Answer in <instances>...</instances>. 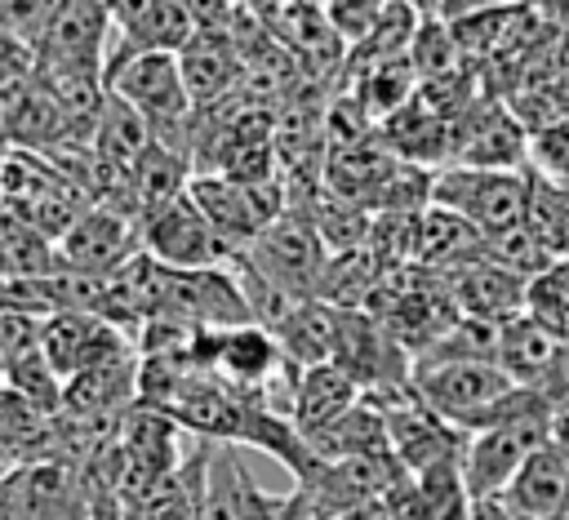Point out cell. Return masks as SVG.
<instances>
[{
  "label": "cell",
  "mask_w": 569,
  "mask_h": 520,
  "mask_svg": "<svg viewBox=\"0 0 569 520\" xmlns=\"http://www.w3.org/2000/svg\"><path fill=\"white\" fill-rule=\"evenodd\" d=\"M107 89L147 116L151 138L191 160L196 102L182 80V58L169 49H116L107 58Z\"/></svg>",
  "instance_id": "1"
},
{
  "label": "cell",
  "mask_w": 569,
  "mask_h": 520,
  "mask_svg": "<svg viewBox=\"0 0 569 520\" xmlns=\"http://www.w3.org/2000/svg\"><path fill=\"white\" fill-rule=\"evenodd\" d=\"M431 204L467 218L485 236H498L525 222L529 204V169H476V164H445L431 173Z\"/></svg>",
  "instance_id": "2"
},
{
  "label": "cell",
  "mask_w": 569,
  "mask_h": 520,
  "mask_svg": "<svg viewBox=\"0 0 569 520\" xmlns=\"http://www.w3.org/2000/svg\"><path fill=\"white\" fill-rule=\"evenodd\" d=\"M240 258L267 280H276L284 293L316 298V284L329 267V244L320 240L316 218L307 209H284L240 249Z\"/></svg>",
  "instance_id": "3"
},
{
  "label": "cell",
  "mask_w": 569,
  "mask_h": 520,
  "mask_svg": "<svg viewBox=\"0 0 569 520\" xmlns=\"http://www.w3.org/2000/svg\"><path fill=\"white\" fill-rule=\"evenodd\" d=\"M191 364L240 391H271L284 369H293L280 351V338L262 324L200 329L191 342Z\"/></svg>",
  "instance_id": "4"
},
{
  "label": "cell",
  "mask_w": 569,
  "mask_h": 520,
  "mask_svg": "<svg viewBox=\"0 0 569 520\" xmlns=\"http://www.w3.org/2000/svg\"><path fill=\"white\" fill-rule=\"evenodd\" d=\"M551 427H556V413L551 409H533L525 418H511V422H498L489 431L467 436V449H462V484H467V493L476 502L498 498L511 484V476L529 462V453L551 440Z\"/></svg>",
  "instance_id": "5"
},
{
  "label": "cell",
  "mask_w": 569,
  "mask_h": 520,
  "mask_svg": "<svg viewBox=\"0 0 569 520\" xmlns=\"http://www.w3.org/2000/svg\"><path fill=\"white\" fill-rule=\"evenodd\" d=\"M187 196L200 204V213L218 227V236L240 253L271 218H280L284 204V178L280 182H244L231 173H196Z\"/></svg>",
  "instance_id": "6"
},
{
  "label": "cell",
  "mask_w": 569,
  "mask_h": 520,
  "mask_svg": "<svg viewBox=\"0 0 569 520\" xmlns=\"http://www.w3.org/2000/svg\"><path fill=\"white\" fill-rule=\"evenodd\" d=\"M138 236H142V249L173 267V271H200V267H231L240 253L218 236V227L200 213V204L182 191L178 200L160 204L151 218L138 222Z\"/></svg>",
  "instance_id": "7"
},
{
  "label": "cell",
  "mask_w": 569,
  "mask_h": 520,
  "mask_svg": "<svg viewBox=\"0 0 569 520\" xmlns=\"http://www.w3.org/2000/svg\"><path fill=\"white\" fill-rule=\"evenodd\" d=\"M40 351L49 356V364L71 382L89 369H102V364H116V360H129L138 347H133V333L111 324L107 316L98 311H58L44 320L40 329Z\"/></svg>",
  "instance_id": "8"
},
{
  "label": "cell",
  "mask_w": 569,
  "mask_h": 520,
  "mask_svg": "<svg viewBox=\"0 0 569 520\" xmlns=\"http://www.w3.org/2000/svg\"><path fill=\"white\" fill-rule=\"evenodd\" d=\"M142 249L138 222L107 209V204H89L67 236L58 240V258L67 271H84V276H116L133 253Z\"/></svg>",
  "instance_id": "9"
},
{
  "label": "cell",
  "mask_w": 569,
  "mask_h": 520,
  "mask_svg": "<svg viewBox=\"0 0 569 520\" xmlns=\"http://www.w3.org/2000/svg\"><path fill=\"white\" fill-rule=\"evenodd\" d=\"M107 0H62L36 40V67H102L107 71V31H111Z\"/></svg>",
  "instance_id": "10"
},
{
  "label": "cell",
  "mask_w": 569,
  "mask_h": 520,
  "mask_svg": "<svg viewBox=\"0 0 569 520\" xmlns=\"http://www.w3.org/2000/svg\"><path fill=\"white\" fill-rule=\"evenodd\" d=\"M511 520H569V440L551 436L498 493Z\"/></svg>",
  "instance_id": "11"
},
{
  "label": "cell",
  "mask_w": 569,
  "mask_h": 520,
  "mask_svg": "<svg viewBox=\"0 0 569 520\" xmlns=\"http://www.w3.org/2000/svg\"><path fill=\"white\" fill-rule=\"evenodd\" d=\"M525 284L516 271L489 262V258H476L467 267H453L445 271V289L458 307V316L467 320H485V324H502L511 316L525 311Z\"/></svg>",
  "instance_id": "12"
},
{
  "label": "cell",
  "mask_w": 569,
  "mask_h": 520,
  "mask_svg": "<svg viewBox=\"0 0 569 520\" xmlns=\"http://www.w3.org/2000/svg\"><path fill=\"white\" fill-rule=\"evenodd\" d=\"M280 502H284V493L258 489V480L240 462L236 444H213L204 520H271L280 511Z\"/></svg>",
  "instance_id": "13"
},
{
  "label": "cell",
  "mask_w": 569,
  "mask_h": 520,
  "mask_svg": "<svg viewBox=\"0 0 569 520\" xmlns=\"http://www.w3.org/2000/svg\"><path fill=\"white\" fill-rule=\"evenodd\" d=\"M365 400V391L356 387V378H347L333 360L329 364H311L298 369L293 378V400H289V418L298 427V436H311L329 422H338L347 409H356Z\"/></svg>",
  "instance_id": "14"
},
{
  "label": "cell",
  "mask_w": 569,
  "mask_h": 520,
  "mask_svg": "<svg viewBox=\"0 0 569 520\" xmlns=\"http://www.w3.org/2000/svg\"><path fill=\"white\" fill-rule=\"evenodd\" d=\"M209 462H213V440H200V444L147 493L138 520H204Z\"/></svg>",
  "instance_id": "15"
},
{
  "label": "cell",
  "mask_w": 569,
  "mask_h": 520,
  "mask_svg": "<svg viewBox=\"0 0 569 520\" xmlns=\"http://www.w3.org/2000/svg\"><path fill=\"white\" fill-rule=\"evenodd\" d=\"M485 258V231L471 227L467 218L440 209V204H427L422 209V222H418V267L427 271H453V267H467Z\"/></svg>",
  "instance_id": "16"
},
{
  "label": "cell",
  "mask_w": 569,
  "mask_h": 520,
  "mask_svg": "<svg viewBox=\"0 0 569 520\" xmlns=\"http://www.w3.org/2000/svg\"><path fill=\"white\" fill-rule=\"evenodd\" d=\"M271 333L280 338V351H284V360L293 369L329 364L333 360V342H338V307H329L320 298H307Z\"/></svg>",
  "instance_id": "17"
},
{
  "label": "cell",
  "mask_w": 569,
  "mask_h": 520,
  "mask_svg": "<svg viewBox=\"0 0 569 520\" xmlns=\"http://www.w3.org/2000/svg\"><path fill=\"white\" fill-rule=\"evenodd\" d=\"M311 458L316 462H338V458H356V453H378V449H391V436H387V413L373 404V400H360L356 409H347L338 422L302 436Z\"/></svg>",
  "instance_id": "18"
},
{
  "label": "cell",
  "mask_w": 569,
  "mask_h": 520,
  "mask_svg": "<svg viewBox=\"0 0 569 520\" xmlns=\"http://www.w3.org/2000/svg\"><path fill=\"white\" fill-rule=\"evenodd\" d=\"M556 351H560V338L547 333V329H542L533 316H525V311L498 324V369H502L507 378H516L520 387H538L542 373L551 369Z\"/></svg>",
  "instance_id": "19"
},
{
  "label": "cell",
  "mask_w": 569,
  "mask_h": 520,
  "mask_svg": "<svg viewBox=\"0 0 569 520\" xmlns=\"http://www.w3.org/2000/svg\"><path fill=\"white\" fill-rule=\"evenodd\" d=\"M178 58H182V80L196 102V116L204 107H218L231 93V84L240 80V58L231 53V44H222V40L213 44V36H204V31H196Z\"/></svg>",
  "instance_id": "20"
},
{
  "label": "cell",
  "mask_w": 569,
  "mask_h": 520,
  "mask_svg": "<svg viewBox=\"0 0 569 520\" xmlns=\"http://www.w3.org/2000/svg\"><path fill=\"white\" fill-rule=\"evenodd\" d=\"M529 169V164H525ZM525 227L556 253H569V187L542 178L538 169H529V204H525Z\"/></svg>",
  "instance_id": "21"
},
{
  "label": "cell",
  "mask_w": 569,
  "mask_h": 520,
  "mask_svg": "<svg viewBox=\"0 0 569 520\" xmlns=\"http://www.w3.org/2000/svg\"><path fill=\"white\" fill-rule=\"evenodd\" d=\"M525 316H533L547 333L569 342V253L551 258L538 276L525 284Z\"/></svg>",
  "instance_id": "22"
},
{
  "label": "cell",
  "mask_w": 569,
  "mask_h": 520,
  "mask_svg": "<svg viewBox=\"0 0 569 520\" xmlns=\"http://www.w3.org/2000/svg\"><path fill=\"white\" fill-rule=\"evenodd\" d=\"M529 169L569 187V116H551L529 133Z\"/></svg>",
  "instance_id": "23"
},
{
  "label": "cell",
  "mask_w": 569,
  "mask_h": 520,
  "mask_svg": "<svg viewBox=\"0 0 569 520\" xmlns=\"http://www.w3.org/2000/svg\"><path fill=\"white\" fill-rule=\"evenodd\" d=\"M58 4L62 0H0V31L27 40L36 49V40L44 36V27H49Z\"/></svg>",
  "instance_id": "24"
},
{
  "label": "cell",
  "mask_w": 569,
  "mask_h": 520,
  "mask_svg": "<svg viewBox=\"0 0 569 520\" xmlns=\"http://www.w3.org/2000/svg\"><path fill=\"white\" fill-rule=\"evenodd\" d=\"M40 329H44V320H36V316L0 311V364L9 369L13 360L40 351Z\"/></svg>",
  "instance_id": "25"
},
{
  "label": "cell",
  "mask_w": 569,
  "mask_h": 520,
  "mask_svg": "<svg viewBox=\"0 0 569 520\" xmlns=\"http://www.w3.org/2000/svg\"><path fill=\"white\" fill-rule=\"evenodd\" d=\"M391 0H325V18H329V27L347 40V44H356L369 27H373V18L387 9Z\"/></svg>",
  "instance_id": "26"
},
{
  "label": "cell",
  "mask_w": 569,
  "mask_h": 520,
  "mask_svg": "<svg viewBox=\"0 0 569 520\" xmlns=\"http://www.w3.org/2000/svg\"><path fill=\"white\" fill-rule=\"evenodd\" d=\"M289 520H342L338 511H329V507H320L316 498H307L298 484H293V498H289Z\"/></svg>",
  "instance_id": "27"
},
{
  "label": "cell",
  "mask_w": 569,
  "mask_h": 520,
  "mask_svg": "<svg viewBox=\"0 0 569 520\" xmlns=\"http://www.w3.org/2000/svg\"><path fill=\"white\" fill-rule=\"evenodd\" d=\"M489 4H520V0H445L440 18H462V13H476V9H489Z\"/></svg>",
  "instance_id": "28"
},
{
  "label": "cell",
  "mask_w": 569,
  "mask_h": 520,
  "mask_svg": "<svg viewBox=\"0 0 569 520\" xmlns=\"http://www.w3.org/2000/svg\"><path fill=\"white\" fill-rule=\"evenodd\" d=\"M409 4H413L422 18H440V4H445V0H409Z\"/></svg>",
  "instance_id": "29"
},
{
  "label": "cell",
  "mask_w": 569,
  "mask_h": 520,
  "mask_svg": "<svg viewBox=\"0 0 569 520\" xmlns=\"http://www.w3.org/2000/svg\"><path fill=\"white\" fill-rule=\"evenodd\" d=\"M289 498H293V489H289V493H284V502H280V511H276V516H271V520H289Z\"/></svg>",
  "instance_id": "30"
}]
</instances>
